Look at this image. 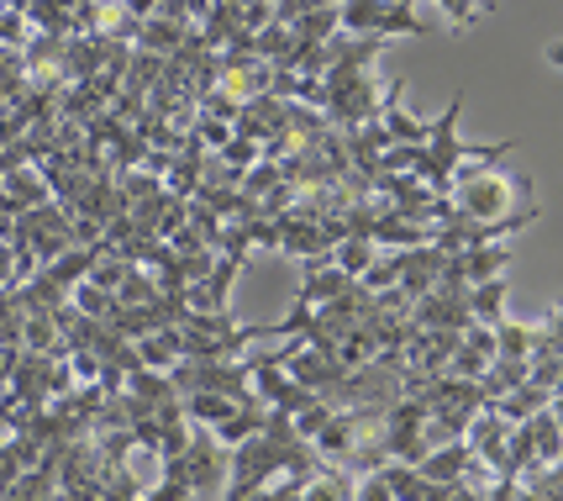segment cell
Instances as JSON below:
<instances>
[{
    "label": "cell",
    "instance_id": "1",
    "mask_svg": "<svg viewBox=\"0 0 563 501\" xmlns=\"http://www.w3.org/2000/svg\"><path fill=\"white\" fill-rule=\"evenodd\" d=\"M459 117H464V96H453L442 106L438 122H427V143H421V153H417V175L427 179V190H438V196L453 190V179H459L464 164H500V159H511V149H516V138L479 143V149L464 143V138H459Z\"/></svg>",
    "mask_w": 563,
    "mask_h": 501
},
{
    "label": "cell",
    "instance_id": "2",
    "mask_svg": "<svg viewBox=\"0 0 563 501\" xmlns=\"http://www.w3.org/2000/svg\"><path fill=\"white\" fill-rule=\"evenodd\" d=\"M285 459H290V449L264 438V433L243 438L238 449L227 454V491H221V501H247L258 491H269L274 480L285 476Z\"/></svg>",
    "mask_w": 563,
    "mask_h": 501
},
{
    "label": "cell",
    "instance_id": "3",
    "mask_svg": "<svg viewBox=\"0 0 563 501\" xmlns=\"http://www.w3.org/2000/svg\"><path fill=\"white\" fill-rule=\"evenodd\" d=\"M347 37H432V26L417 17V0H338Z\"/></svg>",
    "mask_w": 563,
    "mask_h": 501
},
{
    "label": "cell",
    "instance_id": "4",
    "mask_svg": "<svg viewBox=\"0 0 563 501\" xmlns=\"http://www.w3.org/2000/svg\"><path fill=\"white\" fill-rule=\"evenodd\" d=\"M327 117L338 127H358V122H379V79L374 69H327Z\"/></svg>",
    "mask_w": 563,
    "mask_h": 501
},
{
    "label": "cell",
    "instance_id": "5",
    "mask_svg": "<svg viewBox=\"0 0 563 501\" xmlns=\"http://www.w3.org/2000/svg\"><path fill=\"white\" fill-rule=\"evenodd\" d=\"M448 196L459 206V217L490 222V217H506V211H511V179L500 175L495 164H474V170H459Z\"/></svg>",
    "mask_w": 563,
    "mask_h": 501
},
{
    "label": "cell",
    "instance_id": "6",
    "mask_svg": "<svg viewBox=\"0 0 563 501\" xmlns=\"http://www.w3.org/2000/svg\"><path fill=\"white\" fill-rule=\"evenodd\" d=\"M227 444H217L211 427H190V449H185V476L200 501H221L227 491Z\"/></svg>",
    "mask_w": 563,
    "mask_h": 501
},
{
    "label": "cell",
    "instance_id": "7",
    "mask_svg": "<svg viewBox=\"0 0 563 501\" xmlns=\"http://www.w3.org/2000/svg\"><path fill=\"white\" fill-rule=\"evenodd\" d=\"M506 438H511V423H506L495 406H485V412H474V417H468L464 444L474 449V459H479L490 476H500V470H506Z\"/></svg>",
    "mask_w": 563,
    "mask_h": 501
},
{
    "label": "cell",
    "instance_id": "8",
    "mask_svg": "<svg viewBox=\"0 0 563 501\" xmlns=\"http://www.w3.org/2000/svg\"><path fill=\"white\" fill-rule=\"evenodd\" d=\"M411 323L417 327H438V333H464L474 317H468V291H427V296L411 306Z\"/></svg>",
    "mask_w": 563,
    "mask_h": 501
},
{
    "label": "cell",
    "instance_id": "9",
    "mask_svg": "<svg viewBox=\"0 0 563 501\" xmlns=\"http://www.w3.org/2000/svg\"><path fill=\"white\" fill-rule=\"evenodd\" d=\"M379 127H385V138L400 143V149H421V143H427V122H417V117L406 111V79H390V90L379 100Z\"/></svg>",
    "mask_w": 563,
    "mask_h": 501
},
{
    "label": "cell",
    "instance_id": "10",
    "mask_svg": "<svg viewBox=\"0 0 563 501\" xmlns=\"http://www.w3.org/2000/svg\"><path fill=\"white\" fill-rule=\"evenodd\" d=\"M358 280H347L332 259L327 264H300V291H295V306H327V301L347 296Z\"/></svg>",
    "mask_w": 563,
    "mask_h": 501
},
{
    "label": "cell",
    "instance_id": "11",
    "mask_svg": "<svg viewBox=\"0 0 563 501\" xmlns=\"http://www.w3.org/2000/svg\"><path fill=\"white\" fill-rule=\"evenodd\" d=\"M432 222H411V217H400L390 206H379V217L368 227V238L379 243V249H421V243H432Z\"/></svg>",
    "mask_w": 563,
    "mask_h": 501
},
{
    "label": "cell",
    "instance_id": "12",
    "mask_svg": "<svg viewBox=\"0 0 563 501\" xmlns=\"http://www.w3.org/2000/svg\"><path fill=\"white\" fill-rule=\"evenodd\" d=\"M442 264H448V249L438 243H421V249H406V270H400V291L411 301H421L427 291H438Z\"/></svg>",
    "mask_w": 563,
    "mask_h": 501
},
{
    "label": "cell",
    "instance_id": "13",
    "mask_svg": "<svg viewBox=\"0 0 563 501\" xmlns=\"http://www.w3.org/2000/svg\"><path fill=\"white\" fill-rule=\"evenodd\" d=\"M132 349H137V364H147V370H164V375H169L174 364L185 359V333H179V327H158V333L132 338Z\"/></svg>",
    "mask_w": 563,
    "mask_h": 501
},
{
    "label": "cell",
    "instance_id": "14",
    "mask_svg": "<svg viewBox=\"0 0 563 501\" xmlns=\"http://www.w3.org/2000/svg\"><path fill=\"white\" fill-rule=\"evenodd\" d=\"M453 264H459L464 285H479V280L506 275V264H511V238H506V243H479V249L453 253Z\"/></svg>",
    "mask_w": 563,
    "mask_h": 501
},
{
    "label": "cell",
    "instance_id": "15",
    "mask_svg": "<svg viewBox=\"0 0 563 501\" xmlns=\"http://www.w3.org/2000/svg\"><path fill=\"white\" fill-rule=\"evenodd\" d=\"M153 423H158V459H185V449H190V417H185L179 396L164 401L153 412Z\"/></svg>",
    "mask_w": 563,
    "mask_h": 501
},
{
    "label": "cell",
    "instance_id": "16",
    "mask_svg": "<svg viewBox=\"0 0 563 501\" xmlns=\"http://www.w3.org/2000/svg\"><path fill=\"white\" fill-rule=\"evenodd\" d=\"M0 196H11L16 206H48V179H43V164H16V170H5L0 175Z\"/></svg>",
    "mask_w": 563,
    "mask_h": 501
},
{
    "label": "cell",
    "instance_id": "17",
    "mask_svg": "<svg viewBox=\"0 0 563 501\" xmlns=\"http://www.w3.org/2000/svg\"><path fill=\"white\" fill-rule=\"evenodd\" d=\"M548 401H553V391L548 385H532V380H521V385H511L506 396L495 401V412L506 417V423H532L538 412H548Z\"/></svg>",
    "mask_w": 563,
    "mask_h": 501
},
{
    "label": "cell",
    "instance_id": "18",
    "mask_svg": "<svg viewBox=\"0 0 563 501\" xmlns=\"http://www.w3.org/2000/svg\"><path fill=\"white\" fill-rule=\"evenodd\" d=\"M506 275H495V280H479V285H468V317L479 327H495V323H506L511 312H506Z\"/></svg>",
    "mask_w": 563,
    "mask_h": 501
},
{
    "label": "cell",
    "instance_id": "19",
    "mask_svg": "<svg viewBox=\"0 0 563 501\" xmlns=\"http://www.w3.org/2000/svg\"><path fill=\"white\" fill-rule=\"evenodd\" d=\"M179 406H185V417H190L196 427H221L243 401L221 396V391H196V396H179Z\"/></svg>",
    "mask_w": 563,
    "mask_h": 501
},
{
    "label": "cell",
    "instance_id": "20",
    "mask_svg": "<svg viewBox=\"0 0 563 501\" xmlns=\"http://www.w3.org/2000/svg\"><path fill=\"white\" fill-rule=\"evenodd\" d=\"M353 470H343V465H321L317 480H306L300 486V501H353Z\"/></svg>",
    "mask_w": 563,
    "mask_h": 501
},
{
    "label": "cell",
    "instance_id": "21",
    "mask_svg": "<svg viewBox=\"0 0 563 501\" xmlns=\"http://www.w3.org/2000/svg\"><path fill=\"white\" fill-rule=\"evenodd\" d=\"M90 264H96V243H74L69 253H58L53 264H43V275L53 285H64V291H74L79 280H90Z\"/></svg>",
    "mask_w": 563,
    "mask_h": 501
},
{
    "label": "cell",
    "instance_id": "22",
    "mask_svg": "<svg viewBox=\"0 0 563 501\" xmlns=\"http://www.w3.org/2000/svg\"><path fill=\"white\" fill-rule=\"evenodd\" d=\"M290 32H295V43H327V37H338L343 32V17H338V6H317V11H300L290 22Z\"/></svg>",
    "mask_w": 563,
    "mask_h": 501
},
{
    "label": "cell",
    "instance_id": "23",
    "mask_svg": "<svg viewBox=\"0 0 563 501\" xmlns=\"http://www.w3.org/2000/svg\"><path fill=\"white\" fill-rule=\"evenodd\" d=\"M542 344V327H527V323H495V353L500 359H532Z\"/></svg>",
    "mask_w": 563,
    "mask_h": 501
},
{
    "label": "cell",
    "instance_id": "24",
    "mask_svg": "<svg viewBox=\"0 0 563 501\" xmlns=\"http://www.w3.org/2000/svg\"><path fill=\"white\" fill-rule=\"evenodd\" d=\"M258 427H264V401H243V406H238V412H232L221 427H211V433H217V444L238 449V444H243V438H253Z\"/></svg>",
    "mask_w": 563,
    "mask_h": 501
},
{
    "label": "cell",
    "instance_id": "25",
    "mask_svg": "<svg viewBox=\"0 0 563 501\" xmlns=\"http://www.w3.org/2000/svg\"><path fill=\"white\" fill-rule=\"evenodd\" d=\"M374 259H379V243H374V238H343V243L332 249V264H338L347 280H364V270Z\"/></svg>",
    "mask_w": 563,
    "mask_h": 501
},
{
    "label": "cell",
    "instance_id": "26",
    "mask_svg": "<svg viewBox=\"0 0 563 501\" xmlns=\"http://www.w3.org/2000/svg\"><path fill=\"white\" fill-rule=\"evenodd\" d=\"M126 396L147 401V406H164V401H174V380L164 375V370H147V364H137V370L126 375Z\"/></svg>",
    "mask_w": 563,
    "mask_h": 501
},
{
    "label": "cell",
    "instance_id": "27",
    "mask_svg": "<svg viewBox=\"0 0 563 501\" xmlns=\"http://www.w3.org/2000/svg\"><path fill=\"white\" fill-rule=\"evenodd\" d=\"M117 301H122V306H153V301H164V285H158V275H153V270L132 264V270H126V280L117 285Z\"/></svg>",
    "mask_w": 563,
    "mask_h": 501
},
{
    "label": "cell",
    "instance_id": "28",
    "mask_svg": "<svg viewBox=\"0 0 563 501\" xmlns=\"http://www.w3.org/2000/svg\"><path fill=\"white\" fill-rule=\"evenodd\" d=\"M379 480L390 486L395 501H417L421 486H427V480H421V470H417V465H406V459H385V465H379Z\"/></svg>",
    "mask_w": 563,
    "mask_h": 501
},
{
    "label": "cell",
    "instance_id": "29",
    "mask_svg": "<svg viewBox=\"0 0 563 501\" xmlns=\"http://www.w3.org/2000/svg\"><path fill=\"white\" fill-rule=\"evenodd\" d=\"M400 270H406V249H390L368 264L358 285H364V291H390V285H400Z\"/></svg>",
    "mask_w": 563,
    "mask_h": 501
},
{
    "label": "cell",
    "instance_id": "30",
    "mask_svg": "<svg viewBox=\"0 0 563 501\" xmlns=\"http://www.w3.org/2000/svg\"><path fill=\"white\" fill-rule=\"evenodd\" d=\"M279 185H285V170H279L274 159H258V164L243 175V185H238V190H243L247 200H264V196H274Z\"/></svg>",
    "mask_w": 563,
    "mask_h": 501
},
{
    "label": "cell",
    "instance_id": "31",
    "mask_svg": "<svg viewBox=\"0 0 563 501\" xmlns=\"http://www.w3.org/2000/svg\"><path fill=\"white\" fill-rule=\"evenodd\" d=\"M217 159L227 164V170H238V175H247L258 159H264V143H253V138H243V132H232L227 143L217 149Z\"/></svg>",
    "mask_w": 563,
    "mask_h": 501
},
{
    "label": "cell",
    "instance_id": "32",
    "mask_svg": "<svg viewBox=\"0 0 563 501\" xmlns=\"http://www.w3.org/2000/svg\"><path fill=\"white\" fill-rule=\"evenodd\" d=\"M532 438H538V465H559L563 459V427L553 423V412L532 417Z\"/></svg>",
    "mask_w": 563,
    "mask_h": 501
},
{
    "label": "cell",
    "instance_id": "33",
    "mask_svg": "<svg viewBox=\"0 0 563 501\" xmlns=\"http://www.w3.org/2000/svg\"><path fill=\"white\" fill-rule=\"evenodd\" d=\"M353 501H395L390 486L379 480V470H368V476H358V486H353Z\"/></svg>",
    "mask_w": 563,
    "mask_h": 501
},
{
    "label": "cell",
    "instance_id": "34",
    "mask_svg": "<svg viewBox=\"0 0 563 501\" xmlns=\"http://www.w3.org/2000/svg\"><path fill=\"white\" fill-rule=\"evenodd\" d=\"M0 285L16 291V243L11 238H0Z\"/></svg>",
    "mask_w": 563,
    "mask_h": 501
},
{
    "label": "cell",
    "instance_id": "35",
    "mask_svg": "<svg viewBox=\"0 0 563 501\" xmlns=\"http://www.w3.org/2000/svg\"><path fill=\"white\" fill-rule=\"evenodd\" d=\"M22 344H0V391L11 385V375H16V364H22Z\"/></svg>",
    "mask_w": 563,
    "mask_h": 501
},
{
    "label": "cell",
    "instance_id": "36",
    "mask_svg": "<svg viewBox=\"0 0 563 501\" xmlns=\"http://www.w3.org/2000/svg\"><path fill=\"white\" fill-rule=\"evenodd\" d=\"M542 333H548V344H553V349H563V301H553V306H548Z\"/></svg>",
    "mask_w": 563,
    "mask_h": 501
},
{
    "label": "cell",
    "instance_id": "37",
    "mask_svg": "<svg viewBox=\"0 0 563 501\" xmlns=\"http://www.w3.org/2000/svg\"><path fill=\"white\" fill-rule=\"evenodd\" d=\"M16 476H22V465H16V459H11V449L0 444V497H5V491L16 486Z\"/></svg>",
    "mask_w": 563,
    "mask_h": 501
},
{
    "label": "cell",
    "instance_id": "38",
    "mask_svg": "<svg viewBox=\"0 0 563 501\" xmlns=\"http://www.w3.org/2000/svg\"><path fill=\"white\" fill-rule=\"evenodd\" d=\"M542 58H548L553 69H563V37H559V43H548V53H542Z\"/></svg>",
    "mask_w": 563,
    "mask_h": 501
},
{
    "label": "cell",
    "instance_id": "39",
    "mask_svg": "<svg viewBox=\"0 0 563 501\" xmlns=\"http://www.w3.org/2000/svg\"><path fill=\"white\" fill-rule=\"evenodd\" d=\"M548 412H553V423L563 427V396H553V401H548Z\"/></svg>",
    "mask_w": 563,
    "mask_h": 501
},
{
    "label": "cell",
    "instance_id": "40",
    "mask_svg": "<svg viewBox=\"0 0 563 501\" xmlns=\"http://www.w3.org/2000/svg\"><path fill=\"white\" fill-rule=\"evenodd\" d=\"M48 501H69V497H64V491H53V497Z\"/></svg>",
    "mask_w": 563,
    "mask_h": 501
},
{
    "label": "cell",
    "instance_id": "41",
    "mask_svg": "<svg viewBox=\"0 0 563 501\" xmlns=\"http://www.w3.org/2000/svg\"><path fill=\"white\" fill-rule=\"evenodd\" d=\"M553 396H563V391H553Z\"/></svg>",
    "mask_w": 563,
    "mask_h": 501
},
{
    "label": "cell",
    "instance_id": "42",
    "mask_svg": "<svg viewBox=\"0 0 563 501\" xmlns=\"http://www.w3.org/2000/svg\"><path fill=\"white\" fill-rule=\"evenodd\" d=\"M196 501H200V497H196Z\"/></svg>",
    "mask_w": 563,
    "mask_h": 501
}]
</instances>
